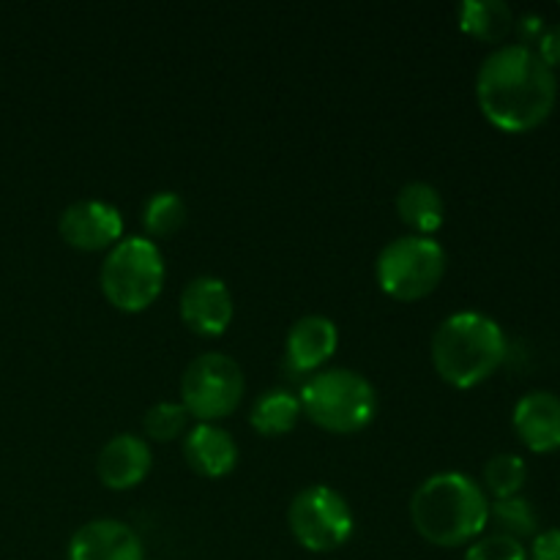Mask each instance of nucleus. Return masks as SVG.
<instances>
[{
	"label": "nucleus",
	"instance_id": "obj_18",
	"mask_svg": "<svg viewBox=\"0 0 560 560\" xmlns=\"http://www.w3.org/2000/svg\"><path fill=\"white\" fill-rule=\"evenodd\" d=\"M301 419V399L288 388H268L260 399L255 402L249 416V424L255 427L260 435L279 438L295 430Z\"/></svg>",
	"mask_w": 560,
	"mask_h": 560
},
{
	"label": "nucleus",
	"instance_id": "obj_5",
	"mask_svg": "<svg viewBox=\"0 0 560 560\" xmlns=\"http://www.w3.org/2000/svg\"><path fill=\"white\" fill-rule=\"evenodd\" d=\"M164 288V257L142 235L120 238L102 262V293L115 310L142 312Z\"/></svg>",
	"mask_w": 560,
	"mask_h": 560
},
{
	"label": "nucleus",
	"instance_id": "obj_3",
	"mask_svg": "<svg viewBox=\"0 0 560 560\" xmlns=\"http://www.w3.org/2000/svg\"><path fill=\"white\" fill-rule=\"evenodd\" d=\"M432 364L446 383L474 388L506 361L509 342L501 323L485 312H454L432 334Z\"/></svg>",
	"mask_w": 560,
	"mask_h": 560
},
{
	"label": "nucleus",
	"instance_id": "obj_24",
	"mask_svg": "<svg viewBox=\"0 0 560 560\" xmlns=\"http://www.w3.org/2000/svg\"><path fill=\"white\" fill-rule=\"evenodd\" d=\"M545 31H547L545 16L534 14V11H528V14H523V16H517V20H514L517 44H523V47L536 49V44H539V38L545 36Z\"/></svg>",
	"mask_w": 560,
	"mask_h": 560
},
{
	"label": "nucleus",
	"instance_id": "obj_10",
	"mask_svg": "<svg viewBox=\"0 0 560 560\" xmlns=\"http://www.w3.org/2000/svg\"><path fill=\"white\" fill-rule=\"evenodd\" d=\"M233 315V293L219 277H195L180 293V320L200 337H222Z\"/></svg>",
	"mask_w": 560,
	"mask_h": 560
},
{
	"label": "nucleus",
	"instance_id": "obj_12",
	"mask_svg": "<svg viewBox=\"0 0 560 560\" xmlns=\"http://www.w3.org/2000/svg\"><path fill=\"white\" fill-rule=\"evenodd\" d=\"M153 454L145 438L140 435H115L104 443L96 459V474L104 487L115 492L135 490L151 474Z\"/></svg>",
	"mask_w": 560,
	"mask_h": 560
},
{
	"label": "nucleus",
	"instance_id": "obj_11",
	"mask_svg": "<svg viewBox=\"0 0 560 560\" xmlns=\"http://www.w3.org/2000/svg\"><path fill=\"white\" fill-rule=\"evenodd\" d=\"M66 560H145V547L120 520H91L71 536Z\"/></svg>",
	"mask_w": 560,
	"mask_h": 560
},
{
	"label": "nucleus",
	"instance_id": "obj_13",
	"mask_svg": "<svg viewBox=\"0 0 560 560\" xmlns=\"http://www.w3.org/2000/svg\"><path fill=\"white\" fill-rule=\"evenodd\" d=\"M512 424L525 448L550 454L560 448V397L552 392H528L514 405Z\"/></svg>",
	"mask_w": 560,
	"mask_h": 560
},
{
	"label": "nucleus",
	"instance_id": "obj_15",
	"mask_svg": "<svg viewBox=\"0 0 560 560\" xmlns=\"http://www.w3.org/2000/svg\"><path fill=\"white\" fill-rule=\"evenodd\" d=\"M184 457L195 474L206 476V479H222L238 463V446L228 430L200 421L195 430L186 432Z\"/></svg>",
	"mask_w": 560,
	"mask_h": 560
},
{
	"label": "nucleus",
	"instance_id": "obj_25",
	"mask_svg": "<svg viewBox=\"0 0 560 560\" xmlns=\"http://www.w3.org/2000/svg\"><path fill=\"white\" fill-rule=\"evenodd\" d=\"M528 560H560V528L536 534Z\"/></svg>",
	"mask_w": 560,
	"mask_h": 560
},
{
	"label": "nucleus",
	"instance_id": "obj_7",
	"mask_svg": "<svg viewBox=\"0 0 560 560\" xmlns=\"http://www.w3.org/2000/svg\"><path fill=\"white\" fill-rule=\"evenodd\" d=\"M288 523L295 541L310 552H334L353 536L355 520L348 498L326 485L304 487L290 501Z\"/></svg>",
	"mask_w": 560,
	"mask_h": 560
},
{
	"label": "nucleus",
	"instance_id": "obj_21",
	"mask_svg": "<svg viewBox=\"0 0 560 560\" xmlns=\"http://www.w3.org/2000/svg\"><path fill=\"white\" fill-rule=\"evenodd\" d=\"M528 479V465L520 454H495V457L487 459L485 465V492H490L492 498H512L520 495Z\"/></svg>",
	"mask_w": 560,
	"mask_h": 560
},
{
	"label": "nucleus",
	"instance_id": "obj_1",
	"mask_svg": "<svg viewBox=\"0 0 560 560\" xmlns=\"http://www.w3.org/2000/svg\"><path fill=\"white\" fill-rule=\"evenodd\" d=\"M476 98L495 129L525 135L550 118L558 98V77L536 49L503 44L481 60Z\"/></svg>",
	"mask_w": 560,
	"mask_h": 560
},
{
	"label": "nucleus",
	"instance_id": "obj_8",
	"mask_svg": "<svg viewBox=\"0 0 560 560\" xmlns=\"http://www.w3.org/2000/svg\"><path fill=\"white\" fill-rule=\"evenodd\" d=\"M244 388L246 381L238 361L224 353H202L180 377V405L195 419L217 424L238 408Z\"/></svg>",
	"mask_w": 560,
	"mask_h": 560
},
{
	"label": "nucleus",
	"instance_id": "obj_14",
	"mask_svg": "<svg viewBox=\"0 0 560 560\" xmlns=\"http://www.w3.org/2000/svg\"><path fill=\"white\" fill-rule=\"evenodd\" d=\"M339 331L331 317L306 315L293 323L284 342V361L293 372H317L337 353Z\"/></svg>",
	"mask_w": 560,
	"mask_h": 560
},
{
	"label": "nucleus",
	"instance_id": "obj_2",
	"mask_svg": "<svg viewBox=\"0 0 560 560\" xmlns=\"http://www.w3.org/2000/svg\"><path fill=\"white\" fill-rule=\"evenodd\" d=\"M410 523L435 547H463L490 523V498L468 474L443 470L419 485L410 498Z\"/></svg>",
	"mask_w": 560,
	"mask_h": 560
},
{
	"label": "nucleus",
	"instance_id": "obj_23",
	"mask_svg": "<svg viewBox=\"0 0 560 560\" xmlns=\"http://www.w3.org/2000/svg\"><path fill=\"white\" fill-rule=\"evenodd\" d=\"M465 560H528V550L523 541L512 539V536L492 534L476 539L465 552Z\"/></svg>",
	"mask_w": 560,
	"mask_h": 560
},
{
	"label": "nucleus",
	"instance_id": "obj_4",
	"mask_svg": "<svg viewBox=\"0 0 560 560\" xmlns=\"http://www.w3.org/2000/svg\"><path fill=\"white\" fill-rule=\"evenodd\" d=\"M301 413L334 435H353L372 424L377 413V392L353 370L315 372L301 386Z\"/></svg>",
	"mask_w": 560,
	"mask_h": 560
},
{
	"label": "nucleus",
	"instance_id": "obj_16",
	"mask_svg": "<svg viewBox=\"0 0 560 560\" xmlns=\"http://www.w3.org/2000/svg\"><path fill=\"white\" fill-rule=\"evenodd\" d=\"M397 213L408 228L416 230V235H432L446 219V202L432 184L410 180L397 191Z\"/></svg>",
	"mask_w": 560,
	"mask_h": 560
},
{
	"label": "nucleus",
	"instance_id": "obj_22",
	"mask_svg": "<svg viewBox=\"0 0 560 560\" xmlns=\"http://www.w3.org/2000/svg\"><path fill=\"white\" fill-rule=\"evenodd\" d=\"M189 424V410L180 402H156L153 408H148L145 419H142V430L151 441H175L186 432Z\"/></svg>",
	"mask_w": 560,
	"mask_h": 560
},
{
	"label": "nucleus",
	"instance_id": "obj_19",
	"mask_svg": "<svg viewBox=\"0 0 560 560\" xmlns=\"http://www.w3.org/2000/svg\"><path fill=\"white\" fill-rule=\"evenodd\" d=\"M186 222V202L178 191H156L148 197L145 208H142V224H145L148 235L153 238H167V235L178 233Z\"/></svg>",
	"mask_w": 560,
	"mask_h": 560
},
{
	"label": "nucleus",
	"instance_id": "obj_9",
	"mask_svg": "<svg viewBox=\"0 0 560 560\" xmlns=\"http://www.w3.org/2000/svg\"><path fill=\"white\" fill-rule=\"evenodd\" d=\"M60 235L80 252L113 249L124 235V217L104 200H77L60 213Z\"/></svg>",
	"mask_w": 560,
	"mask_h": 560
},
{
	"label": "nucleus",
	"instance_id": "obj_26",
	"mask_svg": "<svg viewBox=\"0 0 560 560\" xmlns=\"http://www.w3.org/2000/svg\"><path fill=\"white\" fill-rule=\"evenodd\" d=\"M536 52H539V58L545 60L552 71L558 69L560 66V22H556V25H547L545 36H541L539 44H536Z\"/></svg>",
	"mask_w": 560,
	"mask_h": 560
},
{
	"label": "nucleus",
	"instance_id": "obj_20",
	"mask_svg": "<svg viewBox=\"0 0 560 560\" xmlns=\"http://www.w3.org/2000/svg\"><path fill=\"white\" fill-rule=\"evenodd\" d=\"M490 520H495L498 534L512 536V539L517 541L539 534V517H536V509L530 506L528 498L523 495L498 498L495 503H490Z\"/></svg>",
	"mask_w": 560,
	"mask_h": 560
},
{
	"label": "nucleus",
	"instance_id": "obj_17",
	"mask_svg": "<svg viewBox=\"0 0 560 560\" xmlns=\"http://www.w3.org/2000/svg\"><path fill=\"white\" fill-rule=\"evenodd\" d=\"M459 27L479 42L498 44L514 31V11L503 0H465L459 5Z\"/></svg>",
	"mask_w": 560,
	"mask_h": 560
},
{
	"label": "nucleus",
	"instance_id": "obj_6",
	"mask_svg": "<svg viewBox=\"0 0 560 560\" xmlns=\"http://www.w3.org/2000/svg\"><path fill=\"white\" fill-rule=\"evenodd\" d=\"M448 255L432 235H402L381 249L375 262L377 284L397 301H419L446 277Z\"/></svg>",
	"mask_w": 560,
	"mask_h": 560
}]
</instances>
